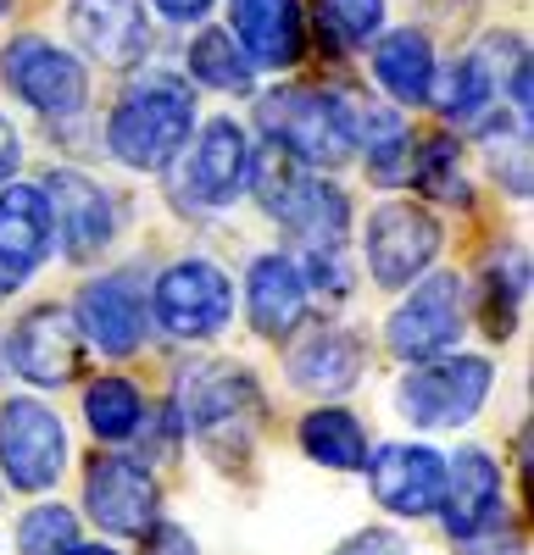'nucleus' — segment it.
<instances>
[{"label": "nucleus", "mask_w": 534, "mask_h": 555, "mask_svg": "<svg viewBox=\"0 0 534 555\" xmlns=\"http://www.w3.org/2000/svg\"><path fill=\"white\" fill-rule=\"evenodd\" d=\"M190 122H195V89L173 73H151L123 95V106L112 112L106 145L123 167L140 172H162L185 156L190 145Z\"/></svg>", "instance_id": "nucleus-1"}, {"label": "nucleus", "mask_w": 534, "mask_h": 555, "mask_svg": "<svg viewBox=\"0 0 534 555\" xmlns=\"http://www.w3.org/2000/svg\"><path fill=\"white\" fill-rule=\"evenodd\" d=\"M267 139L290 151L301 167H345L356 156V122L345 95H323V89H279L256 106Z\"/></svg>", "instance_id": "nucleus-2"}, {"label": "nucleus", "mask_w": 534, "mask_h": 555, "mask_svg": "<svg viewBox=\"0 0 534 555\" xmlns=\"http://www.w3.org/2000/svg\"><path fill=\"white\" fill-rule=\"evenodd\" d=\"M256 384L251 373H240V366L229 361H212V366H195V373L185 378V416L195 439L229 467V461H240L256 439Z\"/></svg>", "instance_id": "nucleus-3"}, {"label": "nucleus", "mask_w": 534, "mask_h": 555, "mask_svg": "<svg viewBox=\"0 0 534 555\" xmlns=\"http://www.w3.org/2000/svg\"><path fill=\"white\" fill-rule=\"evenodd\" d=\"M67 467V428L51 405L7 400L0 405V473L23 494H44Z\"/></svg>", "instance_id": "nucleus-4"}, {"label": "nucleus", "mask_w": 534, "mask_h": 555, "mask_svg": "<svg viewBox=\"0 0 534 555\" xmlns=\"http://www.w3.org/2000/svg\"><path fill=\"white\" fill-rule=\"evenodd\" d=\"M490 378L496 373H490L484 356H440V361H423L418 373L400 384L395 405H400V416H412L418 428H462L484 405Z\"/></svg>", "instance_id": "nucleus-5"}, {"label": "nucleus", "mask_w": 534, "mask_h": 555, "mask_svg": "<svg viewBox=\"0 0 534 555\" xmlns=\"http://www.w3.org/2000/svg\"><path fill=\"white\" fill-rule=\"evenodd\" d=\"M384 339L400 361H440L457 356L462 345V284L452 272H434L412 289V300H400L395 317L384 322Z\"/></svg>", "instance_id": "nucleus-6"}, {"label": "nucleus", "mask_w": 534, "mask_h": 555, "mask_svg": "<svg viewBox=\"0 0 534 555\" xmlns=\"http://www.w3.org/2000/svg\"><path fill=\"white\" fill-rule=\"evenodd\" d=\"M0 73H7L12 95L28 101L39 117H73L89 95V78L78 67V56H67L62 44L39 39V34H23L0 51Z\"/></svg>", "instance_id": "nucleus-7"}, {"label": "nucleus", "mask_w": 534, "mask_h": 555, "mask_svg": "<svg viewBox=\"0 0 534 555\" xmlns=\"http://www.w3.org/2000/svg\"><path fill=\"white\" fill-rule=\"evenodd\" d=\"M151 306H156V322L173 334V339H206L217 334L234 311V289L212 261H173L156 289H151Z\"/></svg>", "instance_id": "nucleus-8"}, {"label": "nucleus", "mask_w": 534, "mask_h": 555, "mask_svg": "<svg viewBox=\"0 0 534 555\" xmlns=\"http://www.w3.org/2000/svg\"><path fill=\"white\" fill-rule=\"evenodd\" d=\"M251 178V139L234 117H212L195 139V151L185 162V178H178V201H190L201 211H217L245 195Z\"/></svg>", "instance_id": "nucleus-9"}, {"label": "nucleus", "mask_w": 534, "mask_h": 555, "mask_svg": "<svg viewBox=\"0 0 534 555\" xmlns=\"http://www.w3.org/2000/svg\"><path fill=\"white\" fill-rule=\"evenodd\" d=\"M440 256V222L423 206L390 201L373 211L368 222V272L384 289H407L418 272H429V261Z\"/></svg>", "instance_id": "nucleus-10"}, {"label": "nucleus", "mask_w": 534, "mask_h": 555, "mask_svg": "<svg viewBox=\"0 0 534 555\" xmlns=\"http://www.w3.org/2000/svg\"><path fill=\"white\" fill-rule=\"evenodd\" d=\"M84 350L89 345H84V334H78V322H73L67 306H34L12 328V339H7L12 366L28 384H39V389H62L67 378H78Z\"/></svg>", "instance_id": "nucleus-11"}, {"label": "nucleus", "mask_w": 534, "mask_h": 555, "mask_svg": "<svg viewBox=\"0 0 534 555\" xmlns=\"http://www.w3.org/2000/svg\"><path fill=\"white\" fill-rule=\"evenodd\" d=\"M84 512L96 517L106 533L140 539L156 522V478L140 467V461L96 455L89 473H84Z\"/></svg>", "instance_id": "nucleus-12"}, {"label": "nucleus", "mask_w": 534, "mask_h": 555, "mask_svg": "<svg viewBox=\"0 0 534 555\" xmlns=\"http://www.w3.org/2000/svg\"><path fill=\"white\" fill-rule=\"evenodd\" d=\"M44 206H51V234H62V250L67 261H89V256H101L112 245V201L96 178H84V172H51L44 178Z\"/></svg>", "instance_id": "nucleus-13"}, {"label": "nucleus", "mask_w": 534, "mask_h": 555, "mask_svg": "<svg viewBox=\"0 0 534 555\" xmlns=\"http://www.w3.org/2000/svg\"><path fill=\"white\" fill-rule=\"evenodd\" d=\"M373 500L395 517H434L445 494V461L429 444H384L368 461Z\"/></svg>", "instance_id": "nucleus-14"}, {"label": "nucleus", "mask_w": 534, "mask_h": 555, "mask_svg": "<svg viewBox=\"0 0 534 555\" xmlns=\"http://www.w3.org/2000/svg\"><path fill=\"white\" fill-rule=\"evenodd\" d=\"M67 28L96 62L106 67H134L151 51V23L140 0H73Z\"/></svg>", "instance_id": "nucleus-15"}, {"label": "nucleus", "mask_w": 534, "mask_h": 555, "mask_svg": "<svg viewBox=\"0 0 534 555\" xmlns=\"http://www.w3.org/2000/svg\"><path fill=\"white\" fill-rule=\"evenodd\" d=\"M440 517L457 544L484 533L490 522H501V467L484 450H457V461H445Z\"/></svg>", "instance_id": "nucleus-16"}, {"label": "nucleus", "mask_w": 534, "mask_h": 555, "mask_svg": "<svg viewBox=\"0 0 534 555\" xmlns=\"http://www.w3.org/2000/svg\"><path fill=\"white\" fill-rule=\"evenodd\" d=\"M51 206L34 183H12V190H0V272H7V284L17 289L23 278L51 256Z\"/></svg>", "instance_id": "nucleus-17"}, {"label": "nucleus", "mask_w": 534, "mask_h": 555, "mask_svg": "<svg viewBox=\"0 0 534 555\" xmlns=\"http://www.w3.org/2000/svg\"><path fill=\"white\" fill-rule=\"evenodd\" d=\"M73 322H78L84 345H96L106 356H128L134 345L145 339V300L134 295L123 278H101V284H89L78 295Z\"/></svg>", "instance_id": "nucleus-18"}, {"label": "nucleus", "mask_w": 534, "mask_h": 555, "mask_svg": "<svg viewBox=\"0 0 534 555\" xmlns=\"http://www.w3.org/2000/svg\"><path fill=\"white\" fill-rule=\"evenodd\" d=\"M234 44L262 67H295L301 62V0H229Z\"/></svg>", "instance_id": "nucleus-19"}, {"label": "nucleus", "mask_w": 534, "mask_h": 555, "mask_svg": "<svg viewBox=\"0 0 534 555\" xmlns=\"http://www.w3.org/2000/svg\"><path fill=\"white\" fill-rule=\"evenodd\" d=\"M306 272L290 261V256H262L251 267V284H245V306H251V322L262 339H290L306 317Z\"/></svg>", "instance_id": "nucleus-20"}, {"label": "nucleus", "mask_w": 534, "mask_h": 555, "mask_svg": "<svg viewBox=\"0 0 534 555\" xmlns=\"http://www.w3.org/2000/svg\"><path fill=\"white\" fill-rule=\"evenodd\" d=\"M363 366H368V350L356 334L345 328H329V334H312L295 356H290V384L306 389V395H345L356 389V378H363Z\"/></svg>", "instance_id": "nucleus-21"}, {"label": "nucleus", "mask_w": 534, "mask_h": 555, "mask_svg": "<svg viewBox=\"0 0 534 555\" xmlns=\"http://www.w3.org/2000/svg\"><path fill=\"white\" fill-rule=\"evenodd\" d=\"M373 73L379 83L390 89L395 101H429V83H434V51H429V39L418 28H395L373 44Z\"/></svg>", "instance_id": "nucleus-22"}, {"label": "nucleus", "mask_w": 534, "mask_h": 555, "mask_svg": "<svg viewBox=\"0 0 534 555\" xmlns=\"http://www.w3.org/2000/svg\"><path fill=\"white\" fill-rule=\"evenodd\" d=\"M301 450L312 461H323V467H334V473H363L368 467V434L340 405H323V411L306 416L301 423Z\"/></svg>", "instance_id": "nucleus-23"}, {"label": "nucleus", "mask_w": 534, "mask_h": 555, "mask_svg": "<svg viewBox=\"0 0 534 555\" xmlns=\"http://www.w3.org/2000/svg\"><path fill=\"white\" fill-rule=\"evenodd\" d=\"M84 416H89V428H96V439L123 444V439L140 434L145 400H140V389H134L128 378H96L84 389Z\"/></svg>", "instance_id": "nucleus-24"}, {"label": "nucleus", "mask_w": 534, "mask_h": 555, "mask_svg": "<svg viewBox=\"0 0 534 555\" xmlns=\"http://www.w3.org/2000/svg\"><path fill=\"white\" fill-rule=\"evenodd\" d=\"M190 73L206 83V89H223V95H251V56L234 44V34H223V28H206L195 34L190 44Z\"/></svg>", "instance_id": "nucleus-25"}, {"label": "nucleus", "mask_w": 534, "mask_h": 555, "mask_svg": "<svg viewBox=\"0 0 534 555\" xmlns=\"http://www.w3.org/2000/svg\"><path fill=\"white\" fill-rule=\"evenodd\" d=\"M496 95H501V89H496V78H490V67H484L479 56L452 62L440 83H429V101H434L445 117H452V122H457V117H479Z\"/></svg>", "instance_id": "nucleus-26"}, {"label": "nucleus", "mask_w": 534, "mask_h": 555, "mask_svg": "<svg viewBox=\"0 0 534 555\" xmlns=\"http://www.w3.org/2000/svg\"><path fill=\"white\" fill-rule=\"evenodd\" d=\"M407 178L418 183L423 195H434V201H468V183H462V156H457V145H452L445 133L423 139V145L412 151Z\"/></svg>", "instance_id": "nucleus-27"}, {"label": "nucleus", "mask_w": 534, "mask_h": 555, "mask_svg": "<svg viewBox=\"0 0 534 555\" xmlns=\"http://www.w3.org/2000/svg\"><path fill=\"white\" fill-rule=\"evenodd\" d=\"M484 156L512 195H529V122L523 117H490L484 122Z\"/></svg>", "instance_id": "nucleus-28"}, {"label": "nucleus", "mask_w": 534, "mask_h": 555, "mask_svg": "<svg viewBox=\"0 0 534 555\" xmlns=\"http://www.w3.org/2000/svg\"><path fill=\"white\" fill-rule=\"evenodd\" d=\"M78 550V517L67 505H34L17 522V555H73Z\"/></svg>", "instance_id": "nucleus-29"}, {"label": "nucleus", "mask_w": 534, "mask_h": 555, "mask_svg": "<svg viewBox=\"0 0 534 555\" xmlns=\"http://www.w3.org/2000/svg\"><path fill=\"white\" fill-rule=\"evenodd\" d=\"M518 306H523V256L507 250L501 261L484 267V328L490 334H507Z\"/></svg>", "instance_id": "nucleus-30"}, {"label": "nucleus", "mask_w": 534, "mask_h": 555, "mask_svg": "<svg viewBox=\"0 0 534 555\" xmlns=\"http://www.w3.org/2000/svg\"><path fill=\"white\" fill-rule=\"evenodd\" d=\"M318 23L340 44H368L384 28V0H318Z\"/></svg>", "instance_id": "nucleus-31"}, {"label": "nucleus", "mask_w": 534, "mask_h": 555, "mask_svg": "<svg viewBox=\"0 0 534 555\" xmlns=\"http://www.w3.org/2000/svg\"><path fill=\"white\" fill-rule=\"evenodd\" d=\"M334 555H412V544L395 528H363V533H351Z\"/></svg>", "instance_id": "nucleus-32"}, {"label": "nucleus", "mask_w": 534, "mask_h": 555, "mask_svg": "<svg viewBox=\"0 0 534 555\" xmlns=\"http://www.w3.org/2000/svg\"><path fill=\"white\" fill-rule=\"evenodd\" d=\"M462 555H523V533H518V528H501V522H490L484 533L462 539Z\"/></svg>", "instance_id": "nucleus-33"}, {"label": "nucleus", "mask_w": 534, "mask_h": 555, "mask_svg": "<svg viewBox=\"0 0 534 555\" xmlns=\"http://www.w3.org/2000/svg\"><path fill=\"white\" fill-rule=\"evenodd\" d=\"M140 539H145V555H195L190 533H185V528H173V522H151Z\"/></svg>", "instance_id": "nucleus-34"}, {"label": "nucleus", "mask_w": 534, "mask_h": 555, "mask_svg": "<svg viewBox=\"0 0 534 555\" xmlns=\"http://www.w3.org/2000/svg\"><path fill=\"white\" fill-rule=\"evenodd\" d=\"M156 7H162V17H173V23H195V17H206L212 0H156Z\"/></svg>", "instance_id": "nucleus-35"}, {"label": "nucleus", "mask_w": 534, "mask_h": 555, "mask_svg": "<svg viewBox=\"0 0 534 555\" xmlns=\"http://www.w3.org/2000/svg\"><path fill=\"white\" fill-rule=\"evenodd\" d=\"M12 167H17V133H12V122H0V183L12 178Z\"/></svg>", "instance_id": "nucleus-36"}, {"label": "nucleus", "mask_w": 534, "mask_h": 555, "mask_svg": "<svg viewBox=\"0 0 534 555\" xmlns=\"http://www.w3.org/2000/svg\"><path fill=\"white\" fill-rule=\"evenodd\" d=\"M73 555H117V550H101V544H78Z\"/></svg>", "instance_id": "nucleus-37"}, {"label": "nucleus", "mask_w": 534, "mask_h": 555, "mask_svg": "<svg viewBox=\"0 0 534 555\" xmlns=\"http://www.w3.org/2000/svg\"><path fill=\"white\" fill-rule=\"evenodd\" d=\"M7 289H12V284H7V272H0V295H7Z\"/></svg>", "instance_id": "nucleus-38"}, {"label": "nucleus", "mask_w": 534, "mask_h": 555, "mask_svg": "<svg viewBox=\"0 0 534 555\" xmlns=\"http://www.w3.org/2000/svg\"><path fill=\"white\" fill-rule=\"evenodd\" d=\"M7 7H12V0H0V17H7Z\"/></svg>", "instance_id": "nucleus-39"}]
</instances>
